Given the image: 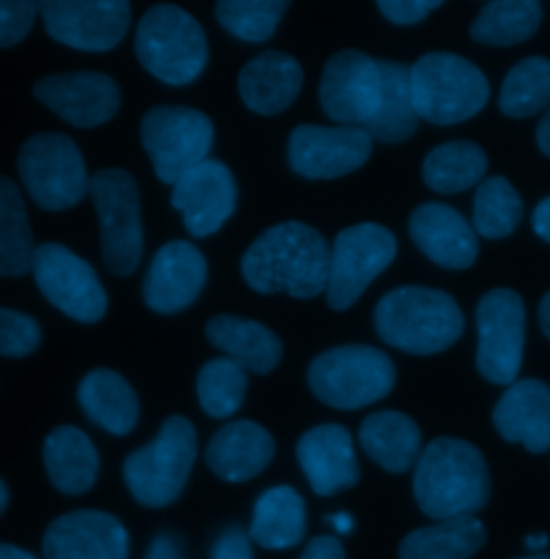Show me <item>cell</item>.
Returning <instances> with one entry per match:
<instances>
[{"mask_svg": "<svg viewBox=\"0 0 550 559\" xmlns=\"http://www.w3.org/2000/svg\"><path fill=\"white\" fill-rule=\"evenodd\" d=\"M383 97V73L376 59L359 52H336L323 71L319 99L325 115L344 128H366Z\"/></svg>", "mask_w": 550, "mask_h": 559, "instance_id": "obj_15", "label": "cell"}, {"mask_svg": "<svg viewBox=\"0 0 550 559\" xmlns=\"http://www.w3.org/2000/svg\"><path fill=\"white\" fill-rule=\"evenodd\" d=\"M534 230L540 239H545L550 243V197H547L536 210H534V217H531Z\"/></svg>", "mask_w": 550, "mask_h": 559, "instance_id": "obj_46", "label": "cell"}, {"mask_svg": "<svg viewBox=\"0 0 550 559\" xmlns=\"http://www.w3.org/2000/svg\"><path fill=\"white\" fill-rule=\"evenodd\" d=\"M196 454L194 424L183 416H170L151 443L125 459V485L142 506L164 508L186 489Z\"/></svg>", "mask_w": 550, "mask_h": 559, "instance_id": "obj_7", "label": "cell"}, {"mask_svg": "<svg viewBox=\"0 0 550 559\" xmlns=\"http://www.w3.org/2000/svg\"><path fill=\"white\" fill-rule=\"evenodd\" d=\"M39 2L0 0V48L17 46L33 28Z\"/></svg>", "mask_w": 550, "mask_h": 559, "instance_id": "obj_41", "label": "cell"}, {"mask_svg": "<svg viewBox=\"0 0 550 559\" xmlns=\"http://www.w3.org/2000/svg\"><path fill=\"white\" fill-rule=\"evenodd\" d=\"M297 459L310 487L321 497L352 489L359 483L352 437L340 424L310 428L297 443Z\"/></svg>", "mask_w": 550, "mask_h": 559, "instance_id": "obj_22", "label": "cell"}, {"mask_svg": "<svg viewBox=\"0 0 550 559\" xmlns=\"http://www.w3.org/2000/svg\"><path fill=\"white\" fill-rule=\"evenodd\" d=\"M170 203L194 237L215 235L237 210V183L224 162L206 159L172 186Z\"/></svg>", "mask_w": 550, "mask_h": 559, "instance_id": "obj_18", "label": "cell"}, {"mask_svg": "<svg viewBox=\"0 0 550 559\" xmlns=\"http://www.w3.org/2000/svg\"><path fill=\"white\" fill-rule=\"evenodd\" d=\"M213 136L211 119L188 106H155L140 123V142L157 179L168 186L208 159Z\"/></svg>", "mask_w": 550, "mask_h": 559, "instance_id": "obj_10", "label": "cell"}, {"mask_svg": "<svg viewBox=\"0 0 550 559\" xmlns=\"http://www.w3.org/2000/svg\"><path fill=\"white\" fill-rule=\"evenodd\" d=\"M308 385L327 407L357 412L383 401L394 390L396 366L385 350L344 345L312 359Z\"/></svg>", "mask_w": 550, "mask_h": 559, "instance_id": "obj_6", "label": "cell"}, {"mask_svg": "<svg viewBox=\"0 0 550 559\" xmlns=\"http://www.w3.org/2000/svg\"><path fill=\"white\" fill-rule=\"evenodd\" d=\"M299 559H346V556H344L340 540H336L332 536H319V538L310 540V545L306 547L303 556Z\"/></svg>", "mask_w": 550, "mask_h": 559, "instance_id": "obj_45", "label": "cell"}, {"mask_svg": "<svg viewBox=\"0 0 550 559\" xmlns=\"http://www.w3.org/2000/svg\"><path fill=\"white\" fill-rule=\"evenodd\" d=\"M523 219V199L505 177L481 181L474 201V228L486 239L510 237Z\"/></svg>", "mask_w": 550, "mask_h": 559, "instance_id": "obj_37", "label": "cell"}, {"mask_svg": "<svg viewBox=\"0 0 550 559\" xmlns=\"http://www.w3.org/2000/svg\"><path fill=\"white\" fill-rule=\"evenodd\" d=\"M35 97L75 128L91 130L108 123L121 108V88L99 71L57 73L35 82Z\"/></svg>", "mask_w": 550, "mask_h": 559, "instance_id": "obj_17", "label": "cell"}, {"mask_svg": "<svg viewBox=\"0 0 550 559\" xmlns=\"http://www.w3.org/2000/svg\"><path fill=\"white\" fill-rule=\"evenodd\" d=\"M288 2L282 0H222L215 7L219 24L241 41L263 44L274 37Z\"/></svg>", "mask_w": 550, "mask_h": 559, "instance_id": "obj_39", "label": "cell"}, {"mask_svg": "<svg viewBox=\"0 0 550 559\" xmlns=\"http://www.w3.org/2000/svg\"><path fill=\"white\" fill-rule=\"evenodd\" d=\"M205 334L215 349L254 374H270L284 353L282 341L274 332L252 319L219 314L206 323Z\"/></svg>", "mask_w": 550, "mask_h": 559, "instance_id": "obj_26", "label": "cell"}, {"mask_svg": "<svg viewBox=\"0 0 550 559\" xmlns=\"http://www.w3.org/2000/svg\"><path fill=\"white\" fill-rule=\"evenodd\" d=\"M330 263L332 248L316 228L282 222L254 239L241 259V272L256 293L312 299L327 290Z\"/></svg>", "mask_w": 550, "mask_h": 559, "instance_id": "obj_1", "label": "cell"}, {"mask_svg": "<svg viewBox=\"0 0 550 559\" xmlns=\"http://www.w3.org/2000/svg\"><path fill=\"white\" fill-rule=\"evenodd\" d=\"M363 452L390 474H405L421 454V432L415 419L400 412H376L361 421Z\"/></svg>", "mask_w": 550, "mask_h": 559, "instance_id": "obj_29", "label": "cell"}, {"mask_svg": "<svg viewBox=\"0 0 550 559\" xmlns=\"http://www.w3.org/2000/svg\"><path fill=\"white\" fill-rule=\"evenodd\" d=\"M306 534V501L292 487L265 490L252 514L250 538L263 549H290Z\"/></svg>", "mask_w": 550, "mask_h": 559, "instance_id": "obj_30", "label": "cell"}, {"mask_svg": "<svg viewBox=\"0 0 550 559\" xmlns=\"http://www.w3.org/2000/svg\"><path fill=\"white\" fill-rule=\"evenodd\" d=\"M441 4V0H381L376 7L390 22L411 26L426 20Z\"/></svg>", "mask_w": 550, "mask_h": 559, "instance_id": "obj_42", "label": "cell"}, {"mask_svg": "<svg viewBox=\"0 0 550 559\" xmlns=\"http://www.w3.org/2000/svg\"><path fill=\"white\" fill-rule=\"evenodd\" d=\"M398 254V241L394 233L376 222H363L348 226L338 233L332 246L327 306L344 312L366 293V288L379 278Z\"/></svg>", "mask_w": 550, "mask_h": 559, "instance_id": "obj_11", "label": "cell"}, {"mask_svg": "<svg viewBox=\"0 0 550 559\" xmlns=\"http://www.w3.org/2000/svg\"><path fill=\"white\" fill-rule=\"evenodd\" d=\"M409 84L417 117L432 126L469 121L490 97L480 68L452 52L423 55L411 68Z\"/></svg>", "mask_w": 550, "mask_h": 559, "instance_id": "obj_5", "label": "cell"}, {"mask_svg": "<svg viewBox=\"0 0 550 559\" xmlns=\"http://www.w3.org/2000/svg\"><path fill=\"white\" fill-rule=\"evenodd\" d=\"M499 108L505 117L529 119L550 108V61L545 57H529L507 71Z\"/></svg>", "mask_w": 550, "mask_h": 559, "instance_id": "obj_36", "label": "cell"}, {"mask_svg": "<svg viewBox=\"0 0 550 559\" xmlns=\"http://www.w3.org/2000/svg\"><path fill=\"white\" fill-rule=\"evenodd\" d=\"M492 421L505 441L545 454L550 450V385L540 379L512 383L499 399Z\"/></svg>", "mask_w": 550, "mask_h": 559, "instance_id": "obj_23", "label": "cell"}, {"mask_svg": "<svg viewBox=\"0 0 550 559\" xmlns=\"http://www.w3.org/2000/svg\"><path fill=\"white\" fill-rule=\"evenodd\" d=\"M374 325L390 347L411 355H434L450 349L463 336L465 317L445 290L398 286L379 299Z\"/></svg>", "mask_w": 550, "mask_h": 559, "instance_id": "obj_3", "label": "cell"}, {"mask_svg": "<svg viewBox=\"0 0 550 559\" xmlns=\"http://www.w3.org/2000/svg\"><path fill=\"white\" fill-rule=\"evenodd\" d=\"M39 13L55 41L82 52L117 48L132 22L125 0H44Z\"/></svg>", "mask_w": 550, "mask_h": 559, "instance_id": "obj_14", "label": "cell"}, {"mask_svg": "<svg viewBox=\"0 0 550 559\" xmlns=\"http://www.w3.org/2000/svg\"><path fill=\"white\" fill-rule=\"evenodd\" d=\"M542 22V4L536 0H492L471 24V39L483 46L507 48L531 39Z\"/></svg>", "mask_w": 550, "mask_h": 559, "instance_id": "obj_35", "label": "cell"}, {"mask_svg": "<svg viewBox=\"0 0 550 559\" xmlns=\"http://www.w3.org/2000/svg\"><path fill=\"white\" fill-rule=\"evenodd\" d=\"M486 543V530L476 516L439 521L411 532L398 549L400 559H471Z\"/></svg>", "mask_w": 550, "mask_h": 559, "instance_id": "obj_31", "label": "cell"}, {"mask_svg": "<svg viewBox=\"0 0 550 559\" xmlns=\"http://www.w3.org/2000/svg\"><path fill=\"white\" fill-rule=\"evenodd\" d=\"M77 403L86 418L104 430L123 437L140 418V401L128 379L115 370H91L77 388Z\"/></svg>", "mask_w": 550, "mask_h": 559, "instance_id": "obj_27", "label": "cell"}, {"mask_svg": "<svg viewBox=\"0 0 550 559\" xmlns=\"http://www.w3.org/2000/svg\"><path fill=\"white\" fill-rule=\"evenodd\" d=\"M0 559H37L33 554L17 549L13 545H0Z\"/></svg>", "mask_w": 550, "mask_h": 559, "instance_id": "obj_51", "label": "cell"}, {"mask_svg": "<svg viewBox=\"0 0 550 559\" xmlns=\"http://www.w3.org/2000/svg\"><path fill=\"white\" fill-rule=\"evenodd\" d=\"M412 243L439 267L469 270L478 261L476 228L461 211L445 203H423L409 217Z\"/></svg>", "mask_w": 550, "mask_h": 559, "instance_id": "obj_21", "label": "cell"}, {"mask_svg": "<svg viewBox=\"0 0 550 559\" xmlns=\"http://www.w3.org/2000/svg\"><path fill=\"white\" fill-rule=\"evenodd\" d=\"M518 559H550V556H545V554H534V556H529V558H518Z\"/></svg>", "mask_w": 550, "mask_h": 559, "instance_id": "obj_53", "label": "cell"}, {"mask_svg": "<svg viewBox=\"0 0 550 559\" xmlns=\"http://www.w3.org/2000/svg\"><path fill=\"white\" fill-rule=\"evenodd\" d=\"M134 48L140 66L170 86L194 82L208 59L206 35L199 20L168 2L155 4L142 15Z\"/></svg>", "mask_w": 550, "mask_h": 559, "instance_id": "obj_4", "label": "cell"}, {"mask_svg": "<svg viewBox=\"0 0 550 559\" xmlns=\"http://www.w3.org/2000/svg\"><path fill=\"white\" fill-rule=\"evenodd\" d=\"M536 139H538L540 151H542L547 157H550V108L545 112V117L540 119V123H538Z\"/></svg>", "mask_w": 550, "mask_h": 559, "instance_id": "obj_47", "label": "cell"}, {"mask_svg": "<svg viewBox=\"0 0 550 559\" xmlns=\"http://www.w3.org/2000/svg\"><path fill=\"white\" fill-rule=\"evenodd\" d=\"M549 534H531V536H527V549H531L534 554H540V551H545L547 547H549Z\"/></svg>", "mask_w": 550, "mask_h": 559, "instance_id": "obj_50", "label": "cell"}, {"mask_svg": "<svg viewBox=\"0 0 550 559\" xmlns=\"http://www.w3.org/2000/svg\"><path fill=\"white\" fill-rule=\"evenodd\" d=\"M303 86V70L286 52L267 50L254 57L239 73L243 104L263 117H274L292 106Z\"/></svg>", "mask_w": 550, "mask_h": 559, "instance_id": "obj_25", "label": "cell"}, {"mask_svg": "<svg viewBox=\"0 0 550 559\" xmlns=\"http://www.w3.org/2000/svg\"><path fill=\"white\" fill-rule=\"evenodd\" d=\"M35 241L20 188L0 175V276L20 278L33 272Z\"/></svg>", "mask_w": 550, "mask_h": 559, "instance_id": "obj_34", "label": "cell"}, {"mask_svg": "<svg viewBox=\"0 0 550 559\" xmlns=\"http://www.w3.org/2000/svg\"><path fill=\"white\" fill-rule=\"evenodd\" d=\"M383 73V97L374 119L363 128L370 139L398 144L417 132L419 117L411 99V68L394 61H379Z\"/></svg>", "mask_w": 550, "mask_h": 559, "instance_id": "obj_32", "label": "cell"}, {"mask_svg": "<svg viewBox=\"0 0 550 559\" xmlns=\"http://www.w3.org/2000/svg\"><path fill=\"white\" fill-rule=\"evenodd\" d=\"M412 495L421 512L434 521L476 516L490 497L486 459L469 441L439 437L415 463Z\"/></svg>", "mask_w": 550, "mask_h": 559, "instance_id": "obj_2", "label": "cell"}, {"mask_svg": "<svg viewBox=\"0 0 550 559\" xmlns=\"http://www.w3.org/2000/svg\"><path fill=\"white\" fill-rule=\"evenodd\" d=\"M478 355L476 366L486 381L512 385L518 379L525 353L527 310L512 288H492L478 304Z\"/></svg>", "mask_w": 550, "mask_h": 559, "instance_id": "obj_12", "label": "cell"}, {"mask_svg": "<svg viewBox=\"0 0 550 559\" xmlns=\"http://www.w3.org/2000/svg\"><path fill=\"white\" fill-rule=\"evenodd\" d=\"M144 559H183L179 538L172 532H159L151 540Z\"/></svg>", "mask_w": 550, "mask_h": 559, "instance_id": "obj_44", "label": "cell"}, {"mask_svg": "<svg viewBox=\"0 0 550 559\" xmlns=\"http://www.w3.org/2000/svg\"><path fill=\"white\" fill-rule=\"evenodd\" d=\"M7 501H9V490L4 487V483L0 480V514H2L4 508H7Z\"/></svg>", "mask_w": 550, "mask_h": 559, "instance_id": "obj_52", "label": "cell"}, {"mask_svg": "<svg viewBox=\"0 0 550 559\" xmlns=\"http://www.w3.org/2000/svg\"><path fill=\"white\" fill-rule=\"evenodd\" d=\"M88 194L99 219L101 257L108 272L134 274L144 248L136 179L123 168H104L91 177Z\"/></svg>", "mask_w": 550, "mask_h": 559, "instance_id": "obj_8", "label": "cell"}, {"mask_svg": "<svg viewBox=\"0 0 550 559\" xmlns=\"http://www.w3.org/2000/svg\"><path fill=\"white\" fill-rule=\"evenodd\" d=\"M211 559H254L250 534L239 525H228L215 538Z\"/></svg>", "mask_w": 550, "mask_h": 559, "instance_id": "obj_43", "label": "cell"}, {"mask_svg": "<svg viewBox=\"0 0 550 559\" xmlns=\"http://www.w3.org/2000/svg\"><path fill=\"white\" fill-rule=\"evenodd\" d=\"M33 276L41 295L77 323H97L108 310V295L95 270L61 243L35 250Z\"/></svg>", "mask_w": 550, "mask_h": 559, "instance_id": "obj_13", "label": "cell"}, {"mask_svg": "<svg viewBox=\"0 0 550 559\" xmlns=\"http://www.w3.org/2000/svg\"><path fill=\"white\" fill-rule=\"evenodd\" d=\"M538 319H540V328H542L545 336L550 341V290L542 297V301H540Z\"/></svg>", "mask_w": 550, "mask_h": 559, "instance_id": "obj_48", "label": "cell"}, {"mask_svg": "<svg viewBox=\"0 0 550 559\" xmlns=\"http://www.w3.org/2000/svg\"><path fill=\"white\" fill-rule=\"evenodd\" d=\"M39 343L41 328L33 317L0 306V355L26 357L39 347Z\"/></svg>", "mask_w": 550, "mask_h": 559, "instance_id": "obj_40", "label": "cell"}, {"mask_svg": "<svg viewBox=\"0 0 550 559\" xmlns=\"http://www.w3.org/2000/svg\"><path fill=\"white\" fill-rule=\"evenodd\" d=\"M274 454V437L252 419H237L222 426L206 445L211 472L226 483L256 478L272 463Z\"/></svg>", "mask_w": 550, "mask_h": 559, "instance_id": "obj_24", "label": "cell"}, {"mask_svg": "<svg viewBox=\"0 0 550 559\" xmlns=\"http://www.w3.org/2000/svg\"><path fill=\"white\" fill-rule=\"evenodd\" d=\"M46 559H128L130 536L119 519L99 510L59 516L44 536Z\"/></svg>", "mask_w": 550, "mask_h": 559, "instance_id": "obj_20", "label": "cell"}, {"mask_svg": "<svg viewBox=\"0 0 550 559\" xmlns=\"http://www.w3.org/2000/svg\"><path fill=\"white\" fill-rule=\"evenodd\" d=\"M206 259L183 239L168 241L153 257L142 284L144 304L159 314H175L190 308L203 293Z\"/></svg>", "mask_w": 550, "mask_h": 559, "instance_id": "obj_19", "label": "cell"}, {"mask_svg": "<svg viewBox=\"0 0 550 559\" xmlns=\"http://www.w3.org/2000/svg\"><path fill=\"white\" fill-rule=\"evenodd\" d=\"M44 465L55 489L82 495L97 480L99 456L86 432L65 424L46 437Z\"/></svg>", "mask_w": 550, "mask_h": 559, "instance_id": "obj_28", "label": "cell"}, {"mask_svg": "<svg viewBox=\"0 0 550 559\" xmlns=\"http://www.w3.org/2000/svg\"><path fill=\"white\" fill-rule=\"evenodd\" d=\"M372 142L363 128L297 126L288 139V164L306 179H338L370 159Z\"/></svg>", "mask_w": 550, "mask_h": 559, "instance_id": "obj_16", "label": "cell"}, {"mask_svg": "<svg viewBox=\"0 0 550 559\" xmlns=\"http://www.w3.org/2000/svg\"><path fill=\"white\" fill-rule=\"evenodd\" d=\"M17 173L33 203L46 211L77 205L91 186L77 144L59 132H41L26 140L17 155Z\"/></svg>", "mask_w": 550, "mask_h": 559, "instance_id": "obj_9", "label": "cell"}, {"mask_svg": "<svg viewBox=\"0 0 550 559\" xmlns=\"http://www.w3.org/2000/svg\"><path fill=\"white\" fill-rule=\"evenodd\" d=\"M327 521L336 527L338 534H350V532H352V525H355V523H352V516L346 514V512H338V514L330 516Z\"/></svg>", "mask_w": 550, "mask_h": 559, "instance_id": "obj_49", "label": "cell"}, {"mask_svg": "<svg viewBox=\"0 0 550 559\" xmlns=\"http://www.w3.org/2000/svg\"><path fill=\"white\" fill-rule=\"evenodd\" d=\"M248 392V372L230 357L206 361L196 379L199 403L211 418H230L239 412Z\"/></svg>", "mask_w": 550, "mask_h": 559, "instance_id": "obj_38", "label": "cell"}, {"mask_svg": "<svg viewBox=\"0 0 550 559\" xmlns=\"http://www.w3.org/2000/svg\"><path fill=\"white\" fill-rule=\"evenodd\" d=\"M488 170V157L480 144L469 140H452L434 146L423 159V181L439 194L467 192L480 186Z\"/></svg>", "mask_w": 550, "mask_h": 559, "instance_id": "obj_33", "label": "cell"}]
</instances>
